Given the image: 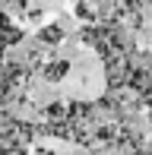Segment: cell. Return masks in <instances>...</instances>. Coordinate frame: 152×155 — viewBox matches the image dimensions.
<instances>
[]
</instances>
